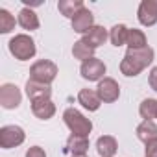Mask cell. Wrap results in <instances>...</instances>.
<instances>
[{
    "mask_svg": "<svg viewBox=\"0 0 157 157\" xmlns=\"http://www.w3.org/2000/svg\"><path fill=\"white\" fill-rule=\"evenodd\" d=\"M70 157H89V155H70Z\"/></svg>",
    "mask_w": 157,
    "mask_h": 157,
    "instance_id": "cell-28",
    "label": "cell"
},
{
    "mask_svg": "<svg viewBox=\"0 0 157 157\" xmlns=\"http://www.w3.org/2000/svg\"><path fill=\"white\" fill-rule=\"evenodd\" d=\"M22 102V93L15 83H4L0 87V105L4 109H17Z\"/></svg>",
    "mask_w": 157,
    "mask_h": 157,
    "instance_id": "cell-8",
    "label": "cell"
},
{
    "mask_svg": "<svg viewBox=\"0 0 157 157\" xmlns=\"http://www.w3.org/2000/svg\"><path fill=\"white\" fill-rule=\"evenodd\" d=\"M15 30V17L8 10H0V33H10Z\"/></svg>",
    "mask_w": 157,
    "mask_h": 157,
    "instance_id": "cell-24",
    "label": "cell"
},
{
    "mask_svg": "<svg viewBox=\"0 0 157 157\" xmlns=\"http://www.w3.org/2000/svg\"><path fill=\"white\" fill-rule=\"evenodd\" d=\"M135 133H137V139L146 144L148 140H151V139L157 137V124H155L153 120H142V122L137 126Z\"/></svg>",
    "mask_w": 157,
    "mask_h": 157,
    "instance_id": "cell-19",
    "label": "cell"
},
{
    "mask_svg": "<svg viewBox=\"0 0 157 157\" xmlns=\"http://www.w3.org/2000/svg\"><path fill=\"white\" fill-rule=\"evenodd\" d=\"M24 157H46V151L41 146H32V148H28Z\"/></svg>",
    "mask_w": 157,
    "mask_h": 157,
    "instance_id": "cell-26",
    "label": "cell"
},
{
    "mask_svg": "<svg viewBox=\"0 0 157 157\" xmlns=\"http://www.w3.org/2000/svg\"><path fill=\"white\" fill-rule=\"evenodd\" d=\"M139 115L144 120H153L157 118V100L155 98H146L139 105Z\"/></svg>",
    "mask_w": 157,
    "mask_h": 157,
    "instance_id": "cell-23",
    "label": "cell"
},
{
    "mask_svg": "<svg viewBox=\"0 0 157 157\" xmlns=\"http://www.w3.org/2000/svg\"><path fill=\"white\" fill-rule=\"evenodd\" d=\"M32 113L41 118V120H50L56 115V104L48 98V100H37L32 102Z\"/></svg>",
    "mask_w": 157,
    "mask_h": 157,
    "instance_id": "cell-16",
    "label": "cell"
},
{
    "mask_svg": "<svg viewBox=\"0 0 157 157\" xmlns=\"http://www.w3.org/2000/svg\"><path fill=\"white\" fill-rule=\"evenodd\" d=\"M57 65L50 59H39L35 61L32 67H30V80L33 82H39V83H44V85H50L56 78H57Z\"/></svg>",
    "mask_w": 157,
    "mask_h": 157,
    "instance_id": "cell-4",
    "label": "cell"
},
{
    "mask_svg": "<svg viewBox=\"0 0 157 157\" xmlns=\"http://www.w3.org/2000/svg\"><path fill=\"white\" fill-rule=\"evenodd\" d=\"M96 151L100 157H115L118 151V142L113 135H102L96 140Z\"/></svg>",
    "mask_w": 157,
    "mask_h": 157,
    "instance_id": "cell-13",
    "label": "cell"
},
{
    "mask_svg": "<svg viewBox=\"0 0 157 157\" xmlns=\"http://www.w3.org/2000/svg\"><path fill=\"white\" fill-rule=\"evenodd\" d=\"M26 133L21 126L10 124V126H2L0 128V148L10 150V148H17L24 142Z\"/></svg>",
    "mask_w": 157,
    "mask_h": 157,
    "instance_id": "cell-5",
    "label": "cell"
},
{
    "mask_svg": "<svg viewBox=\"0 0 157 157\" xmlns=\"http://www.w3.org/2000/svg\"><path fill=\"white\" fill-rule=\"evenodd\" d=\"M144 151H146V157H157V137L144 144Z\"/></svg>",
    "mask_w": 157,
    "mask_h": 157,
    "instance_id": "cell-25",
    "label": "cell"
},
{
    "mask_svg": "<svg viewBox=\"0 0 157 157\" xmlns=\"http://www.w3.org/2000/svg\"><path fill=\"white\" fill-rule=\"evenodd\" d=\"M24 89H26V96L30 98V102L48 100L52 96V87L50 85H44V83H39V82H33V80H28Z\"/></svg>",
    "mask_w": 157,
    "mask_h": 157,
    "instance_id": "cell-11",
    "label": "cell"
},
{
    "mask_svg": "<svg viewBox=\"0 0 157 157\" xmlns=\"http://www.w3.org/2000/svg\"><path fill=\"white\" fill-rule=\"evenodd\" d=\"M65 151L70 155H87L89 151V137L70 135L65 142Z\"/></svg>",
    "mask_w": 157,
    "mask_h": 157,
    "instance_id": "cell-12",
    "label": "cell"
},
{
    "mask_svg": "<svg viewBox=\"0 0 157 157\" xmlns=\"http://www.w3.org/2000/svg\"><path fill=\"white\" fill-rule=\"evenodd\" d=\"M63 120H65V126L70 129V135L89 137L91 131H93V122H91V118H87L83 113H80L78 109H74V107L65 109Z\"/></svg>",
    "mask_w": 157,
    "mask_h": 157,
    "instance_id": "cell-2",
    "label": "cell"
},
{
    "mask_svg": "<svg viewBox=\"0 0 157 157\" xmlns=\"http://www.w3.org/2000/svg\"><path fill=\"white\" fill-rule=\"evenodd\" d=\"M8 48H10V54L19 61H28L37 52L35 41L28 33H17L15 37H11L8 43Z\"/></svg>",
    "mask_w": 157,
    "mask_h": 157,
    "instance_id": "cell-3",
    "label": "cell"
},
{
    "mask_svg": "<svg viewBox=\"0 0 157 157\" xmlns=\"http://www.w3.org/2000/svg\"><path fill=\"white\" fill-rule=\"evenodd\" d=\"M17 22H19L24 30H28V32H33V30H37V28L41 26L39 17H37V13H35L32 8H22V10L19 11Z\"/></svg>",
    "mask_w": 157,
    "mask_h": 157,
    "instance_id": "cell-17",
    "label": "cell"
},
{
    "mask_svg": "<svg viewBox=\"0 0 157 157\" xmlns=\"http://www.w3.org/2000/svg\"><path fill=\"white\" fill-rule=\"evenodd\" d=\"M72 22V30L76 33H80V35H85L93 26H94V15L89 8H83L82 11H78L74 15V19L70 21Z\"/></svg>",
    "mask_w": 157,
    "mask_h": 157,
    "instance_id": "cell-10",
    "label": "cell"
},
{
    "mask_svg": "<svg viewBox=\"0 0 157 157\" xmlns=\"http://www.w3.org/2000/svg\"><path fill=\"white\" fill-rule=\"evenodd\" d=\"M105 70H107L105 63L102 59H98V57H91V59L83 61L82 67H80V74L87 82H100V80H104Z\"/></svg>",
    "mask_w": 157,
    "mask_h": 157,
    "instance_id": "cell-6",
    "label": "cell"
},
{
    "mask_svg": "<svg viewBox=\"0 0 157 157\" xmlns=\"http://www.w3.org/2000/svg\"><path fill=\"white\" fill-rule=\"evenodd\" d=\"M72 56H74V59H80L83 63V61L94 57V48H91L83 39H80V41H76L74 46H72Z\"/></svg>",
    "mask_w": 157,
    "mask_h": 157,
    "instance_id": "cell-22",
    "label": "cell"
},
{
    "mask_svg": "<svg viewBox=\"0 0 157 157\" xmlns=\"http://www.w3.org/2000/svg\"><path fill=\"white\" fill-rule=\"evenodd\" d=\"M144 157H146V155H144Z\"/></svg>",
    "mask_w": 157,
    "mask_h": 157,
    "instance_id": "cell-29",
    "label": "cell"
},
{
    "mask_svg": "<svg viewBox=\"0 0 157 157\" xmlns=\"http://www.w3.org/2000/svg\"><path fill=\"white\" fill-rule=\"evenodd\" d=\"M85 8V4L82 2V0H59L57 2V10H59V13L63 15V17H67V19H74V15L78 13V11H82Z\"/></svg>",
    "mask_w": 157,
    "mask_h": 157,
    "instance_id": "cell-18",
    "label": "cell"
},
{
    "mask_svg": "<svg viewBox=\"0 0 157 157\" xmlns=\"http://www.w3.org/2000/svg\"><path fill=\"white\" fill-rule=\"evenodd\" d=\"M128 50H140V48H146L148 46V39H146V33L142 30H129V35H128Z\"/></svg>",
    "mask_w": 157,
    "mask_h": 157,
    "instance_id": "cell-21",
    "label": "cell"
},
{
    "mask_svg": "<svg viewBox=\"0 0 157 157\" xmlns=\"http://www.w3.org/2000/svg\"><path fill=\"white\" fill-rule=\"evenodd\" d=\"M128 35H129V28L126 24H115L109 30V41L113 46H124L128 43Z\"/></svg>",
    "mask_w": 157,
    "mask_h": 157,
    "instance_id": "cell-20",
    "label": "cell"
},
{
    "mask_svg": "<svg viewBox=\"0 0 157 157\" xmlns=\"http://www.w3.org/2000/svg\"><path fill=\"white\" fill-rule=\"evenodd\" d=\"M107 37H109V33H107V30L104 28V26H98V24H94L82 39L91 46V48H98V46H102L105 41H107Z\"/></svg>",
    "mask_w": 157,
    "mask_h": 157,
    "instance_id": "cell-15",
    "label": "cell"
},
{
    "mask_svg": "<svg viewBox=\"0 0 157 157\" xmlns=\"http://www.w3.org/2000/svg\"><path fill=\"white\" fill-rule=\"evenodd\" d=\"M78 102L87 111H98L100 105H102V100H100V96L94 89H82L78 93Z\"/></svg>",
    "mask_w": 157,
    "mask_h": 157,
    "instance_id": "cell-14",
    "label": "cell"
},
{
    "mask_svg": "<svg viewBox=\"0 0 157 157\" xmlns=\"http://www.w3.org/2000/svg\"><path fill=\"white\" fill-rule=\"evenodd\" d=\"M137 19L142 26H155L157 24V0H142L137 10Z\"/></svg>",
    "mask_w": 157,
    "mask_h": 157,
    "instance_id": "cell-9",
    "label": "cell"
},
{
    "mask_svg": "<svg viewBox=\"0 0 157 157\" xmlns=\"http://www.w3.org/2000/svg\"><path fill=\"white\" fill-rule=\"evenodd\" d=\"M96 93H98V96H100V100L104 104H113V102H117L120 98V85L117 83L115 78L105 76L104 80L98 82Z\"/></svg>",
    "mask_w": 157,
    "mask_h": 157,
    "instance_id": "cell-7",
    "label": "cell"
},
{
    "mask_svg": "<svg viewBox=\"0 0 157 157\" xmlns=\"http://www.w3.org/2000/svg\"><path fill=\"white\" fill-rule=\"evenodd\" d=\"M153 57H155V52L151 46H146L140 50H128L120 61V72L126 78H135L153 63Z\"/></svg>",
    "mask_w": 157,
    "mask_h": 157,
    "instance_id": "cell-1",
    "label": "cell"
},
{
    "mask_svg": "<svg viewBox=\"0 0 157 157\" xmlns=\"http://www.w3.org/2000/svg\"><path fill=\"white\" fill-rule=\"evenodd\" d=\"M148 83H150V87L157 93V67H153V68L150 70V74H148Z\"/></svg>",
    "mask_w": 157,
    "mask_h": 157,
    "instance_id": "cell-27",
    "label": "cell"
}]
</instances>
